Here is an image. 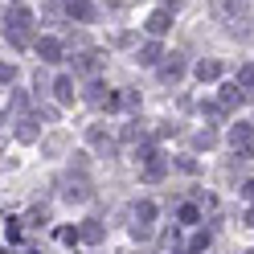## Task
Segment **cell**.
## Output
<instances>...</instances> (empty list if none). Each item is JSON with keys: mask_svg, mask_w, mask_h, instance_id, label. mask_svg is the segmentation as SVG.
<instances>
[{"mask_svg": "<svg viewBox=\"0 0 254 254\" xmlns=\"http://www.w3.org/2000/svg\"><path fill=\"white\" fill-rule=\"evenodd\" d=\"M172 17H177V12H172L168 4H160V8H156V12H152V17H148V25H144V29H148V33H152V37H164V33H168V29H172Z\"/></svg>", "mask_w": 254, "mask_h": 254, "instance_id": "obj_1", "label": "cell"}, {"mask_svg": "<svg viewBox=\"0 0 254 254\" xmlns=\"http://www.w3.org/2000/svg\"><path fill=\"white\" fill-rule=\"evenodd\" d=\"M185 78V58L168 54V62H160V82H181Z\"/></svg>", "mask_w": 254, "mask_h": 254, "instance_id": "obj_2", "label": "cell"}, {"mask_svg": "<svg viewBox=\"0 0 254 254\" xmlns=\"http://www.w3.org/2000/svg\"><path fill=\"white\" fill-rule=\"evenodd\" d=\"M213 17L217 21H242V0H213Z\"/></svg>", "mask_w": 254, "mask_h": 254, "instance_id": "obj_3", "label": "cell"}, {"mask_svg": "<svg viewBox=\"0 0 254 254\" xmlns=\"http://www.w3.org/2000/svg\"><path fill=\"white\" fill-rule=\"evenodd\" d=\"M54 99H58L62 107L74 103V78H70V74H58V78H54Z\"/></svg>", "mask_w": 254, "mask_h": 254, "instance_id": "obj_4", "label": "cell"}, {"mask_svg": "<svg viewBox=\"0 0 254 254\" xmlns=\"http://www.w3.org/2000/svg\"><path fill=\"white\" fill-rule=\"evenodd\" d=\"M37 58L41 62H62V41L58 37H37Z\"/></svg>", "mask_w": 254, "mask_h": 254, "instance_id": "obj_5", "label": "cell"}, {"mask_svg": "<svg viewBox=\"0 0 254 254\" xmlns=\"http://www.w3.org/2000/svg\"><path fill=\"white\" fill-rule=\"evenodd\" d=\"M242 99H246V90L238 86V82H226V86H221V107H226V111L242 107Z\"/></svg>", "mask_w": 254, "mask_h": 254, "instance_id": "obj_6", "label": "cell"}, {"mask_svg": "<svg viewBox=\"0 0 254 254\" xmlns=\"http://www.w3.org/2000/svg\"><path fill=\"white\" fill-rule=\"evenodd\" d=\"M250 135H254V131H250V123H234V127H230V144H234L238 152H242V148H254V144H250Z\"/></svg>", "mask_w": 254, "mask_h": 254, "instance_id": "obj_7", "label": "cell"}, {"mask_svg": "<svg viewBox=\"0 0 254 254\" xmlns=\"http://www.w3.org/2000/svg\"><path fill=\"white\" fill-rule=\"evenodd\" d=\"M135 58H139V66H156V62H160V58H168V54L160 50V41H148V45H144V50H139Z\"/></svg>", "mask_w": 254, "mask_h": 254, "instance_id": "obj_8", "label": "cell"}, {"mask_svg": "<svg viewBox=\"0 0 254 254\" xmlns=\"http://www.w3.org/2000/svg\"><path fill=\"white\" fill-rule=\"evenodd\" d=\"M197 78H201V82H213V78H221V62L201 58V62H197Z\"/></svg>", "mask_w": 254, "mask_h": 254, "instance_id": "obj_9", "label": "cell"}, {"mask_svg": "<svg viewBox=\"0 0 254 254\" xmlns=\"http://www.w3.org/2000/svg\"><path fill=\"white\" fill-rule=\"evenodd\" d=\"M66 12L74 21H90L94 17V8H90V0H66Z\"/></svg>", "mask_w": 254, "mask_h": 254, "instance_id": "obj_10", "label": "cell"}, {"mask_svg": "<svg viewBox=\"0 0 254 254\" xmlns=\"http://www.w3.org/2000/svg\"><path fill=\"white\" fill-rule=\"evenodd\" d=\"M78 230H82V242H103V221H82V226H78Z\"/></svg>", "mask_w": 254, "mask_h": 254, "instance_id": "obj_11", "label": "cell"}, {"mask_svg": "<svg viewBox=\"0 0 254 254\" xmlns=\"http://www.w3.org/2000/svg\"><path fill=\"white\" fill-rule=\"evenodd\" d=\"M86 139H90L94 148H103V152H111V135H107V127H99V123H94L90 131H86Z\"/></svg>", "mask_w": 254, "mask_h": 254, "instance_id": "obj_12", "label": "cell"}, {"mask_svg": "<svg viewBox=\"0 0 254 254\" xmlns=\"http://www.w3.org/2000/svg\"><path fill=\"white\" fill-rule=\"evenodd\" d=\"M238 86H242L246 94H254V62H246V66L238 70Z\"/></svg>", "mask_w": 254, "mask_h": 254, "instance_id": "obj_13", "label": "cell"}, {"mask_svg": "<svg viewBox=\"0 0 254 254\" xmlns=\"http://www.w3.org/2000/svg\"><path fill=\"white\" fill-rule=\"evenodd\" d=\"M99 66H103L99 54H82V58H78V70H82V74H99Z\"/></svg>", "mask_w": 254, "mask_h": 254, "instance_id": "obj_14", "label": "cell"}, {"mask_svg": "<svg viewBox=\"0 0 254 254\" xmlns=\"http://www.w3.org/2000/svg\"><path fill=\"white\" fill-rule=\"evenodd\" d=\"M164 172H168L164 160H152V164H144V181H164Z\"/></svg>", "mask_w": 254, "mask_h": 254, "instance_id": "obj_15", "label": "cell"}, {"mask_svg": "<svg viewBox=\"0 0 254 254\" xmlns=\"http://www.w3.org/2000/svg\"><path fill=\"white\" fill-rule=\"evenodd\" d=\"M131 156H135V164H152V160H160V152H156L152 144H144V148H135Z\"/></svg>", "mask_w": 254, "mask_h": 254, "instance_id": "obj_16", "label": "cell"}, {"mask_svg": "<svg viewBox=\"0 0 254 254\" xmlns=\"http://www.w3.org/2000/svg\"><path fill=\"white\" fill-rule=\"evenodd\" d=\"M62 197H66V201H86L90 193H86V185H82V181H78V185L70 181V185H66V193H62Z\"/></svg>", "mask_w": 254, "mask_h": 254, "instance_id": "obj_17", "label": "cell"}, {"mask_svg": "<svg viewBox=\"0 0 254 254\" xmlns=\"http://www.w3.org/2000/svg\"><path fill=\"white\" fill-rule=\"evenodd\" d=\"M201 213H197V205H181V226H197Z\"/></svg>", "mask_w": 254, "mask_h": 254, "instance_id": "obj_18", "label": "cell"}, {"mask_svg": "<svg viewBox=\"0 0 254 254\" xmlns=\"http://www.w3.org/2000/svg\"><path fill=\"white\" fill-rule=\"evenodd\" d=\"M197 144H201V148H213V144H217L213 127H201V131H197Z\"/></svg>", "mask_w": 254, "mask_h": 254, "instance_id": "obj_19", "label": "cell"}, {"mask_svg": "<svg viewBox=\"0 0 254 254\" xmlns=\"http://www.w3.org/2000/svg\"><path fill=\"white\" fill-rule=\"evenodd\" d=\"M4 238H8V242H17V238H21V226H17V221H12V217L4 221Z\"/></svg>", "mask_w": 254, "mask_h": 254, "instance_id": "obj_20", "label": "cell"}, {"mask_svg": "<svg viewBox=\"0 0 254 254\" xmlns=\"http://www.w3.org/2000/svg\"><path fill=\"white\" fill-rule=\"evenodd\" d=\"M17 135H21V139H33V135H37V127H33V119H25V123H21V131H17Z\"/></svg>", "mask_w": 254, "mask_h": 254, "instance_id": "obj_21", "label": "cell"}, {"mask_svg": "<svg viewBox=\"0 0 254 254\" xmlns=\"http://www.w3.org/2000/svg\"><path fill=\"white\" fill-rule=\"evenodd\" d=\"M205 246H209V234H197L193 242H189V250H193V254H197V250H205Z\"/></svg>", "mask_w": 254, "mask_h": 254, "instance_id": "obj_22", "label": "cell"}, {"mask_svg": "<svg viewBox=\"0 0 254 254\" xmlns=\"http://www.w3.org/2000/svg\"><path fill=\"white\" fill-rule=\"evenodd\" d=\"M242 197H246V201L254 205V181H246V185H242Z\"/></svg>", "mask_w": 254, "mask_h": 254, "instance_id": "obj_23", "label": "cell"}, {"mask_svg": "<svg viewBox=\"0 0 254 254\" xmlns=\"http://www.w3.org/2000/svg\"><path fill=\"white\" fill-rule=\"evenodd\" d=\"M12 4H21V0H12Z\"/></svg>", "mask_w": 254, "mask_h": 254, "instance_id": "obj_24", "label": "cell"}, {"mask_svg": "<svg viewBox=\"0 0 254 254\" xmlns=\"http://www.w3.org/2000/svg\"><path fill=\"white\" fill-rule=\"evenodd\" d=\"M246 254H254V250H246Z\"/></svg>", "mask_w": 254, "mask_h": 254, "instance_id": "obj_25", "label": "cell"}]
</instances>
